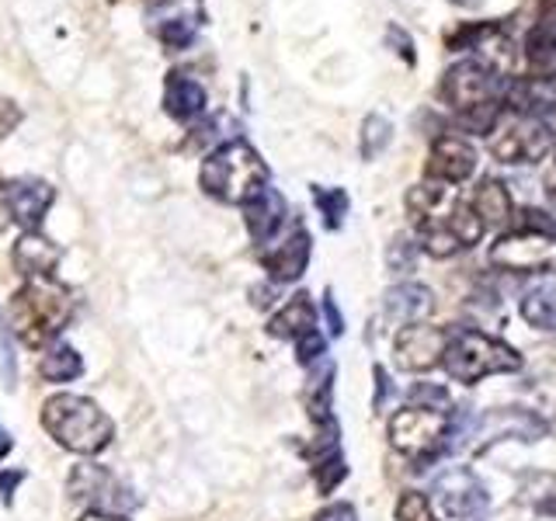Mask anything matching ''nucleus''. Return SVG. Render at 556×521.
Instances as JSON below:
<instances>
[{
	"mask_svg": "<svg viewBox=\"0 0 556 521\" xmlns=\"http://www.w3.org/2000/svg\"><path fill=\"white\" fill-rule=\"evenodd\" d=\"M74 317V292L49 278H28L8 303L11 330L28 347H46Z\"/></svg>",
	"mask_w": 556,
	"mask_h": 521,
	"instance_id": "1",
	"label": "nucleus"
},
{
	"mask_svg": "<svg viewBox=\"0 0 556 521\" xmlns=\"http://www.w3.org/2000/svg\"><path fill=\"white\" fill-rule=\"evenodd\" d=\"M42 428L52 434V442L77 452V456H98L112 445L115 424L94 399L74 396V393H56L46 399L42 407Z\"/></svg>",
	"mask_w": 556,
	"mask_h": 521,
	"instance_id": "2",
	"label": "nucleus"
},
{
	"mask_svg": "<svg viewBox=\"0 0 556 521\" xmlns=\"http://www.w3.org/2000/svg\"><path fill=\"white\" fill-rule=\"evenodd\" d=\"M199 185L205 188V195H213L226 205H243L268 185V167L251 143L230 139V143L216 147L202 161Z\"/></svg>",
	"mask_w": 556,
	"mask_h": 521,
	"instance_id": "3",
	"label": "nucleus"
},
{
	"mask_svg": "<svg viewBox=\"0 0 556 521\" xmlns=\"http://www.w3.org/2000/svg\"><path fill=\"white\" fill-rule=\"evenodd\" d=\"M442 365L456 382H480L486 376H504L521 369V358L515 347L486 338L480 330H463L459 338L448 341Z\"/></svg>",
	"mask_w": 556,
	"mask_h": 521,
	"instance_id": "4",
	"label": "nucleus"
},
{
	"mask_svg": "<svg viewBox=\"0 0 556 521\" xmlns=\"http://www.w3.org/2000/svg\"><path fill=\"white\" fill-rule=\"evenodd\" d=\"M486 147H491L494 161L501 164H535V161H543L556 143H553L549 122L526 112V115L497 122Z\"/></svg>",
	"mask_w": 556,
	"mask_h": 521,
	"instance_id": "5",
	"label": "nucleus"
},
{
	"mask_svg": "<svg viewBox=\"0 0 556 521\" xmlns=\"http://www.w3.org/2000/svg\"><path fill=\"white\" fill-rule=\"evenodd\" d=\"M494 268L511 275H543L556 268V237L546 230H511L504 233L491 254H486Z\"/></svg>",
	"mask_w": 556,
	"mask_h": 521,
	"instance_id": "6",
	"label": "nucleus"
},
{
	"mask_svg": "<svg viewBox=\"0 0 556 521\" xmlns=\"http://www.w3.org/2000/svg\"><path fill=\"white\" fill-rule=\"evenodd\" d=\"M448 439V414L442 410H428V407H404L393 421H390V442L396 452L425 462L434 452L442 448Z\"/></svg>",
	"mask_w": 556,
	"mask_h": 521,
	"instance_id": "7",
	"label": "nucleus"
},
{
	"mask_svg": "<svg viewBox=\"0 0 556 521\" xmlns=\"http://www.w3.org/2000/svg\"><path fill=\"white\" fill-rule=\"evenodd\" d=\"M431 511L439 521H480L486 514V491L469 469H445L431 486Z\"/></svg>",
	"mask_w": 556,
	"mask_h": 521,
	"instance_id": "8",
	"label": "nucleus"
},
{
	"mask_svg": "<svg viewBox=\"0 0 556 521\" xmlns=\"http://www.w3.org/2000/svg\"><path fill=\"white\" fill-rule=\"evenodd\" d=\"M70 497L91 504V511H109V514H122L139 504L126 483H118L115 473L94 462H80L74 469V476H70Z\"/></svg>",
	"mask_w": 556,
	"mask_h": 521,
	"instance_id": "9",
	"label": "nucleus"
},
{
	"mask_svg": "<svg viewBox=\"0 0 556 521\" xmlns=\"http://www.w3.org/2000/svg\"><path fill=\"white\" fill-rule=\"evenodd\" d=\"M442 101L456 109V115L477 109V104H486V101H501L497 94V77L491 66H483L480 60H463L456 63L445 74L442 80Z\"/></svg>",
	"mask_w": 556,
	"mask_h": 521,
	"instance_id": "10",
	"label": "nucleus"
},
{
	"mask_svg": "<svg viewBox=\"0 0 556 521\" xmlns=\"http://www.w3.org/2000/svg\"><path fill=\"white\" fill-rule=\"evenodd\" d=\"M445 347H448V334L442 327L410 323L396 334L393 355H396V365L404 372H428L442 361Z\"/></svg>",
	"mask_w": 556,
	"mask_h": 521,
	"instance_id": "11",
	"label": "nucleus"
},
{
	"mask_svg": "<svg viewBox=\"0 0 556 521\" xmlns=\"http://www.w3.org/2000/svg\"><path fill=\"white\" fill-rule=\"evenodd\" d=\"M477 170V150L463 136H439L428 153V178L442 185H463Z\"/></svg>",
	"mask_w": 556,
	"mask_h": 521,
	"instance_id": "12",
	"label": "nucleus"
},
{
	"mask_svg": "<svg viewBox=\"0 0 556 521\" xmlns=\"http://www.w3.org/2000/svg\"><path fill=\"white\" fill-rule=\"evenodd\" d=\"M52 199H56V191H52L49 181L42 178H14L8 181V208H11V219L22 223L25 230H39Z\"/></svg>",
	"mask_w": 556,
	"mask_h": 521,
	"instance_id": "13",
	"label": "nucleus"
},
{
	"mask_svg": "<svg viewBox=\"0 0 556 521\" xmlns=\"http://www.w3.org/2000/svg\"><path fill=\"white\" fill-rule=\"evenodd\" d=\"M261 265H265V271L275 278V282H295L309 265V233L303 226H295L278 247L261 254Z\"/></svg>",
	"mask_w": 556,
	"mask_h": 521,
	"instance_id": "14",
	"label": "nucleus"
},
{
	"mask_svg": "<svg viewBox=\"0 0 556 521\" xmlns=\"http://www.w3.org/2000/svg\"><path fill=\"white\" fill-rule=\"evenodd\" d=\"M11 260L25 278H49L52 268L60 265V247L52 240H46L39 230H25L14 243Z\"/></svg>",
	"mask_w": 556,
	"mask_h": 521,
	"instance_id": "15",
	"label": "nucleus"
},
{
	"mask_svg": "<svg viewBox=\"0 0 556 521\" xmlns=\"http://www.w3.org/2000/svg\"><path fill=\"white\" fill-rule=\"evenodd\" d=\"M286 213H289L286 199L271 185H265L254 199L243 202V223H248V230L257 243H265L278 233V226L286 223Z\"/></svg>",
	"mask_w": 556,
	"mask_h": 521,
	"instance_id": "16",
	"label": "nucleus"
},
{
	"mask_svg": "<svg viewBox=\"0 0 556 521\" xmlns=\"http://www.w3.org/2000/svg\"><path fill=\"white\" fill-rule=\"evenodd\" d=\"M434 300H431V289L417 285V282H404L387 292V300H382V309H387V320L396 323V327H410L417 320H425L431 313Z\"/></svg>",
	"mask_w": 556,
	"mask_h": 521,
	"instance_id": "17",
	"label": "nucleus"
},
{
	"mask_svg": "<svg viewBox=\"0 0 556 521\" xmlns=\"http://www.w3.org/2000/svg\"><path fill=\"white\" fill-rule=\"evenodd\" d=\"M205 87L199 80H191L188 74H170L164 84V109L170 118L191 122L205 112Z\"/></svg>",
	"mask_w": 556,
	"mask_h": 521,
	"instance_id": "18",
	"label": "nucleus"
},
{
	"mask_svg": "<svg viewBox=\"0 0 556 521\" xmlns=\"http://www.w3.org/2000/svg\"><path fill=\"white\" fill-rule=\"evenodd\" d=\"M309 330H317V309H313L306 292L292 295V300L268 320V334L286 338V341H300Z\"/></svg>",
	"mask_w": 556,
	"mask_h": 521,
	"instance_id": "19",
	"label": "nucleus"
},
{
	"mask_svg": "<svg viewBox=\"0 0 556 521\" xmlns=\"http://www.w3.org/2000/svg\"><path fill=\"white\" fill-rule=\"evenodd\" d=\"M473 213L480 216L483 226H504L511 219V195L508 188L494 178H483L477 185V195H473Z\"/></svg>",
	"mask_w": 556,
	"mask_h": 521,
	"instance_id": "20",
	"label": "nucleus"
},
{
	"mask_svg": "<svg viewBox=\"0 0 556 521\" xmlns=\"http://www.w3.org/2000/svg\"><path fill=\"white\" fill-rule=\"evenodd\" d=\"M526 63L535 80H556V31L539 25L526 39Z\"/></svg>",
	"mask_w": 556,
	"mask_h": 521,
	"instance_id": "21",
	"label": "nucleus"
},
{
	"mask_svg": "<svg viewBox=\"0 0 556 521\" xmlns=\"http://www.w3.org/2000/svg\"><path fill=\"white\" fill-rule=\"evenodd\" d=\"M84 372V361L70 344H52L39 361V376L46 382H74Z\"/></svg>",
	"mask_w": 556,
	"mask_h": 521,
	"instance_id": "22",
	"label": "nucleus"
},
{
	"mask_svg": "<svg viewBox=\"0 0 556 521\" xmlns=\"http://www.w3.org/2000/svg\"><path fill=\"white\" fill-rule=\"evenodd\" d=\"M521 317L535 330H556V285H539L521 300Z\"/></svg>",
	"mask_w": 556,
	"mask_h": 521,
	"instance_id": "23",
	"label": "nucleus"
},
{
	"mask_svg": "<svg viewBox=\"0 0 556 521\" xmlns=\"http://www.w3.org/2000/svg\"><path fill=\"white\" fill-rule=\"evenodd\" d=\"M390 139H393V122L387 115L372 112L362 126V156L365 161H376V156L390 147Z\"/></svg>",
	"mask_w": 556,
	"mask_h": 521,
	"instance_id": "24",
	"label": "nucleus"
},
{
	"mask_svg": "<svg viewBox=\"0 0 556 521\" xmlns=\"http://www.w3.org/2000/svg\"><path fill=\"white\" fill-rule=\"evenodd\" d=\"M309 191H313V202H317L320 216H324V226L327 230H338L348 216V191L344 188H320V185H313Z\"/></svg>",
	"mask_w": 556,
	"mask_h": 521,
	"instance_id": "25",
	"label": "nucleus"
},
{
	"mask_svg": "<svg viewBox=\"0 0 556 521\" xmlns=\"http://www.w3.org/2000/svg\"><path fill=\"white\" fill-rule=\"evenodd\" d=\"M448 230L456 233V240L463 243V247H473V243L483 237V223L473 213V205L456 202V208H452V216H448Z\"/></svg>",
	"mask_w": 556,
	"mask_h": 521,
	"instance_id": "26",
	"label": "nucleus"
},
{
	"mask_svg": "<svg viewBox=\"0 0 556 521\" xmlns=\"http://www.w3.org/2000/svg\"><path fill=\"white\" fill-rule=\"evenodd\" d=\"M161 42L167 49H188L191 42H195V22L191 17H170V22L161 25Z\"/></svg>",
	"mask_w": 556,
	"mask_h": 521,
	"instance_id": "27",
	"label": "nucleus"
},
{
	"mask_svg": "<svg viewBox=\"0 0 556 521\" xmlns=\"http://www.w3.org/2000/svg\"><path fill=\"white\" fill-rule=\"evenodd\" d=\"M396 521H439V514L431 511V500L417 491H407L396 504Z\"/></svg>",
	"mask_w": 556,
	"mask_h": 521,
	"instance_id": "28",
	"label": "nucleus"
},
{
	"mask_svg": "<svg viewBox=\"0 0 556 521\" xmlns=\"http://www.w3.org/2000/svg\"><path fill=\"white\" fill-rule=\"evenodd\" d=\"M348 476V466L341 459V452H330V456H320L317 459V486L327 494L334 491V486Z\"/></svg>",
	"mask_w": 556,
	"mask_h": 521,
	"instance_id": "29",
	"label": "nucleus"
},
{
	"mask_svg": "<svg viewBox=\"0 0 556 521\" xmlns=\"http://www.w3.org/2000/svg\"><path fill=\"white\" fill-rule=\"evenodd\" d=\"M414 257H417V247L414 240L400 233L393 243H390V254H387V265L393 275H404V271H414Z\"/></svg>",
	"mask_w": 556,
	"mask_h": 521,
	"instance_id": "30",
	"label": "nucleus"
},
{
	"mask_svg": "<svg viewBox=\"0 0 556 521\" xmlns=\"http://www.w3.org/2000/svg\"><path fill=\"white\" fill-rule=\"evenodd\" d=\"M425 251L431 257H452L456 251H463V243L456 240V233L448 226H439V230H425Z\"/></svg>",
	"mask_w": 556,
	"mask_h": 521,
	"instance_id": "31",
	"label": "nucleus"
},
{
	"mask_svg": "<svg viewBox=\"0 0 556 521\" xmlns=\"http://www.w3.org/2000/svg\"><path fill=\"white\" fill-rule=\"evenodd\" d=\"M410 407H428V410H442L448 407V393L442 386H414L410 390Z\"/></svg>",
	"mask_w": 556,
	"mask_h": 521,
	"instance_id": "32",
	"label": "nucleus"
},
{
	"mask_svg": "<svg viewBox=\"0 0 556 521\" xmlns=\"http://www.w3.org/2000/svg\"><path fill=\"white\" fill-rule=\"evenodd\" d=\"M324 355H327V341H324L320 330H309V334H303L300 341H295V358H300L303 365L317 361Z\"/></svg>",
	"mask_w": 556,
	"mask_h": 521,
	"instance_id": "33",
	"label": "nucleus"
},
{
	"mask_svg": "<svg viewBox=\"0 0 556 521\" xmlns=\"http://www.w3.org/2000/svg\"><path fill=\"white\" fill-rule=\"evenodd\" d=\"M0 376H4V386L14 390L17 369H14V355H11V344H8V323H4V317H0Z\"/></svg>",
	"mask_w": 556,
	"mask_h": 521,
	"instance_id": "34",
	"label": "nucleus"
},
{
	"mask_svg": "<svg viewBox=\"0 0 556 521\" xmlns=\"http://www.w3.org/2000/svg\"><path fill=\"white\" fill-rule=\"evenodd\" d=\"M387 42L396 46V56H404L407 63L417 60V56H414V39H410V35H404V28H400V25H390V28H387Z\"/></svg>",
	"mask_w": 556,
	"mask_h": 521,
	"instance_id": "35",
	"label": "nucleus"
},
{
	"mask_svg": "<svg viewBox=\"0 0 556 521\" xmlns=\"http://www.w3.org/2000/svg\"><path fill=\"white\" fill-rule=\"evenodd\" d=\"M17 122H22V112H17V104L8 101V98H0V139H4Z\"/></svg>",
	"mask_w": 556,
	"mask_h": 521,
	"instance_id": "36",
	"label": "nucleus"
},
{
	"mask_svg": "<svg viewBox=\"0 0 556 521\" xmlns=\"http://www.w3.org/2000/svg\"><path fill=\"white\" fill-rule=\"evenodd\" d=\"M324 313H327V323H330V334H344V317L334 303V295L324 292Z\"/></svg>",
	"mask_w": 556,
	"mask_h": 521,
	"instance_id": "37",
	"label": "nucleus"
},
{
	"mask_svg": "<svg viewBox=\"0 0 556 521\" xmlns=\"http://www.w3.org/2000/svg\"><path fill=\"white\" fill-rule=\"evenodd\" d=\"M25 480V473L22 469H14V473H0V497H4V504H11V497H14V486Z\"/></svg>",
	"mask_w": 556,
	"mask_h": 521,
	"instance_id": "38",
	"label": "nucleus"
},
{
	"mask_svg": "<svg viewBox=\"0 0 556 521\" xmlns=\"http://www.w3.org/2000/svg\"><path fill=\"white\" fill-rule=\"evenodd\" d=\"M317 521H355V508L352 504H334V508H327Z\"/></svg>",
	"mask_w": 556,
	"mask_h": 521,
	"instance_id": "39",
	"label": "nucleus"
},
{
	"mask_svg": "<svg viewBox=\"0 0 556 521\" xmlns=\"http://www.w3.org/2000/svg\"><path fill=\"white\" fill-rule=\"evenodd\" d=\"M372 376H376V396H372V404L379 407L382 399H387V393H390V379H387V372L379 369V365H376V369H372Z\"/></svg>",
	"mask_w": 556,
	"mask_h": 521,
	"instance_id": "40",
	"label": "nucleus"
},
{
	"mask_svg": "<svg viewBox=\"0 0 556 521\" xmlns=\"http://www.w3.org/2000/svg\"><path fill=\"white\" fill-rule=\"evenodd\" d=\"M11 223V208H8V185L0 181V230H8Z\"/></svg>",
	"mask_w": 556,
	"mask_h": 521,
	"instance_id": "41",
	"label": "nucleus"
},
{
	"mask_svg": "<svg viewBox=\"0 0 556 521\" xmlns=\"http://www.w3.org/2000/svg\"><path fill=\"white\" fill-rule=\"evenodd\" d=\"M543 185H546V199H549V205L556 208V170H553V167H546Z\"/></svg>",
	"mask_w": 556,
	"mask_h": 521,
	"instance_id": "42",
	"label": "nucleus"
},
{
	"mask_svg": "<svg viewBox=\"0 0 556 521\" xmlns=\"http://www.w3.org/2000/svg\"><path fill=\"white\" fill-rule=\"evenodd\" d=\"M80 521H129L126 514H109V511H87Z\"/></svg>",
	"mask_w": 556,
	"mask_h": 521,
	"instance_id": "43",
	"label": "nucleus"
},
{
	"mask_svg": "<svg viewBox=\"0 0 556 521\" xmlns=\"http://www.w3.org/2000/svg\"><path fill=\"white\" fill-rule=\"evenodd\" d=\"M14 448V442H11V434L0 428V459H8V452Z\"/></svg>",
	"mask_w": 556,
	"mask_h": 521,
	"instance_id": "44",
	"label": "nucleus"
},
{
	"mask_svg": "<svg viewBox=\"0 0 556 521\" xmlns=\"http://www.w3.org/2000/svg\"><path fill=\"white\" fill-rule=\"evenodd\" d=\"M549 167L556 170V147H553V161H549Z\"/></svg>",
	"mask_w": 556,
	"mask_h": 521,
	"instance_id": "45",
	"label": "nucleus"
},
{
	"mask_svg": "<svg viewBox=\"0 0 556 521\" xmlns=\"http://www.w3.org/2000/svg\"><path fill=\"white\" fill-rule=\"evenodd\" d=\"M459 4H477V0H459Z\"/></svg>",
	"mask_w": 556,
	"mask_h": 521,
	"instance_id": "46",
	"label": "nucleus"
}]
</instances>
